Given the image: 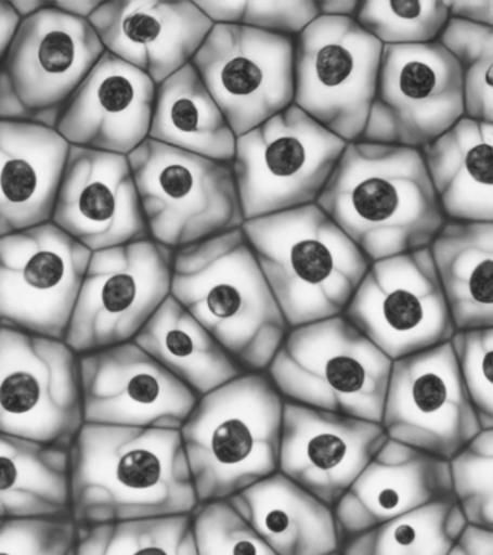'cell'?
<instances>
[{
    "instance_id": "cell-15",
    "label": "cell",
    "mask_w": 493,
    "mask_h": 555,
    "mask_svg": "<svg viewBox=\"0 0 493 555\" xmlns=\"http://www.w3.org/2000/svg\"><path fill=\"white\" fill-rule=\"evenodd\" d=\"M90 255L51 221L0 237V327L64 340Z\"/></svg>"
},
{
    "instance_id": "cell-33",
    "label": "cell",
    "mask_w": 493,
    "mask_h": 555,
    "mask_svg": "<svg viewBox=\"0 0 493 555\" xmlns=\"http://www.w3.org/2000/svg\"><path fill=\"white\" fill-rule=\"evenodd\" d=\"M437 42L456 61L465 116L493 124V28L449 20Z\"/></svg>"
},
{
    "instance_id": "cell-35",
    "label": "cell",
    "mask_w": 493,
    "mask_h": 555,
    "mask_svg": "<svg viewBox=\"0 0 493 555\" xmlns=\"http://www.w3.org/2000/svg\"><path fill=\"white\" fill-rule=\"evenodd\" d=\"M452 498L467 525L493 529V428L447 460Z\"/></svg>"
},
{
    "instance_id": "cell-24",
    "label": "cell",
    "mask_w": 493,
    "mask_h": 555,
    "mask_svg": "<svg viewBox=\"0 0 493 555\" xmlns=\"http://www.w3.org/2000/svg\"><path fill=\"white\" fill-rule=\"evenodd\" d=\"M68 150L55 129L0 120V237L51 221Z\"/></svg>"
},
{
    "instance_id": "cell-46",
    "label": "cell",
    "mask_w": 493,
    "mask_h": 555,
    "mask_svg": "<svg viewBox=\"0 0 493 555\" xmlns=\"http://www.w3.org/2000/svg\"><path fill=\"white\" fill-rule=\"evenodd\" d=\"M330 555H341V554H340V551H339V553H335V554H330Z\"/></svg>"
},
{
    "instance_id": "cell-10",
    "label": "cell",
    "mask_w": 493,
    "mask_h": 555,
    "mask_svg": "<svg viewBox=\"0 0 493 555\" xmlns=\"http://www.w3.org/2000/svg\"><path fill=\"white\" fill-rule=\"evenodd\" d=\"M382 46L352 17H315L294 38V104L346 143L365 130Z\"/></svg>"
},
{
    "instance_id": "cell-27",
    "label": "cell",
    "mask_w": 493,
    "mask_h": 555,
    "mask_svg": "<svg viewBox=\"0 0 493 555\" xmlns=\"http://www.w3.org/2000/svg\"><path fill=\"white\" fill-rule=\"evenodd\" d=\"M432 264L456 332L493 327V223L445 220Z\"/></svg>"
},
{
    "instance_id": "cell-3",
    "label": "cell",
    "mask_w": 493,
    "mask_h": 555,
    "mask_svg": "<svg viewBox=\"0 0 493 555\" xmlns=\"http://www.w3.org/2000/svg\"><path fill=\"white\" fill-rule=\"evenodd\" d=\"M171 297L245 372H265L289 330L242 229L174 250Z\"/></svg>"
},
{
    "instance_id": "cell-25",
    "label": "cell",
    "mask_w": 493,
    "mask_h": 555,
    "mask_svg": "<svg viewBox=\"0 0 493 555\" xmlns=\"http://www.w3.org/2000/svg\"><path fill=\"white\" fill-rule=\"evenodd\" d=\"M228 502L276 555H330L340 551L333 507L280 472Z\"/></svg>"
},
{
    "instance_id": "cell-42",
    "label": "cell",
    "mask_w": 493,
    "mask_h": 555,
    "mask_svg": "<svg viewBox=\"0 0 493 555\" xmlns=\"http://www.w3.org/2000/svg\"><path fill=\"white\" fill-rule=\"evenodd\" d=\"M21 20L12 9L10 0L0 2V61L5 56L8 48L11 47Z\"/></svg>"
},
{
    "instance_id": "cell-31",
    "label": "cell",
    "mask_w": 493,
    "mask_h": 555,
    "mask_svg": "<svg viewBox=\"0 0 493 555\" xmlns=\"http://www.w3.org/2000/svg\"><path fill=\"white\" fill-rule=\"evenodd\" d=\"M466 527L453 498L367 529L343 541L341 555H447Z\"/></svg>"
},
{
    "instance_id": "cell-7",
    "label": "cell",
    "mask_w": 493,
    "mask_h": 555,
    "mask_svg": "<svg viewBox=\"0 0 493 555\" xmlns=\"http://www.w3.org/2000/svg\"><path fill=\"white\" fill-rule=\"evenodd\" d=\"M128 160L148 236L158 245L179 250L244 224L231 164L150 138Z\"/></svg>"
},
{
    "instance_id": "cell-1",
    "label": "cell",
    "mask_w": 493,
    "mask_h": 555,
    "mask_svg": "<svg viewBox=\"0 0 493 555\" xmlns=\"http://www.w3.org/2000/svg\"><path fill=\"white\" fill-rule=\"evenodd\" d=\"M198 506L179 429L85 424L70 446L77 528L192 515Z\"/></svg>"
},
{
    "instance_id": "cell-9",
    "label": "cell",
    "mask_w": 493,
    "mask_h": 555,
    "mask_svg": "<svg viewBox=\"0 0 493 555\" xmlns=\"http://www.w3.org/2000/svg\"><path fill=\"white\" fill-rule=\"evenodd\" d=\"M105 52L89 21L49 4L21 21L0 61V120L55 129L77 87Z\"/></svg>"
},
{
    "instance_id": "cell-45",
    "label": "cell",
    "mask_w": 493,
    "mask_h": 555,
    "mask_svg": "<svg viewBox=\"0 0 493 555\" xmlns=\"http://www.w3.org/2000/svg\"><path fill=\"white\" fill-rule=\"evenodd\" d=\"M12 9L21 21L28 20L49 7V0H10Z\"/></svg>"
},
{
    "instance_id": "cell-14",
    "label": "cell",
    "mask_w": 493,
    "mask_h": 555,
    "mask_svg": "<svg viewBox=\"0 0 493 555\" xmlns=\"http://www.w3.org/2000/svg\"><path fill=\"white\" fill-rule=\"evenodd\" d=\"M463 116L460 74L441 43L382 47L374 100L359 141L421 150Z\"/></svg>"
},
{
    "instance_id": "cell-30",
    "label": "cell",
    "mask_w": 493,
    "mask_h": 555,
    "mask_svg": "<svg viewBox=\"0 0 493 555\" xmlns=\"http://www.w3.org/2000/svg\"><path fill=\"white\" fill-rule=\"evenodd\" d=\"M148 138L189 154L231 164L237 137L189 64L155 86Z\"/></svg>"
},
{
    "instance_id": "cell-37",
    "label": "cell",
    "mask_w": 493,
    "mask_h": 555,
    "mask_svg": "<svg viewBox=\"0 0 493 555\" xmlns=\"http://www.w3.org/2000/svg\"><path fill=\"white\" fill-rule=\"evenodd\" d=\"M192 522L197 555H276L228 501L200 503Z\"/></svg>"
},
{
    "instance_id": "cell-40",
    "label": "cell",
    "mask_w": 493,
    "mask_h": 555,
    "mask_svg": "<svg viewBox=\"0 0 493 555\" xmlns=\"http://www.w3.org/2000/svg\"><path fill=\"white\" fill-rule=\"evenodd\" d=\"M450 20L493 28V0H447Z\"/></svg>"
},
{
    "instance_id": "cell-21",
    "label": "cell",
    "mask_w": 493,
    "mask_h": 555,
    "mask_svg": "<svg viewBox=\"0 0 493 555\" xmlns=\"http://www.w3.org/2000/svg\"><path fill=\"white\" fill-rule=\"evenodd\" d=\"M106 52L155 86L192 64L213 24L194 2L111 0L89 20Z\"/></svg>"
},
{
    "instance_id": "cell-39",
    "label": "cell",
    "mask_w": 493,
    "mask_h": 555,
    "mask_svg": "<svg viewBox=\"0 0 493 555\" xmlns=\"http://www.w3.org/2000/svg\"><path fill=\"white\" fill-rule=\"evenodd\" d=\"M72 518L0 519V555H76Z\"/></svg>"
},
{
    "instance_id": "cell-6",
    "label": "cell",
    "mask_w": 493,
    "mask_h": 555,
    "mask_svg": "<svg viewBox=\"0 0 493 555\" xmlns=\"http://www.w3.org/2000/svg\"><path fill=\"white\" fill-rule=\"evenodd\" d=\"M391 363L337 315L289 328L263 373L285 402L379 423Z\"/></svg>"
},
{
    "instance_id": "cell-32",
    "label": "cell",
    "mask_w": 493,
    "mask_h": 555,
    "mask_svg": "<svg viewBox=\"0 0 493 555\" xmlns=\"http://www.w3.org/2000/svg\"><path fill=\"white\" fill-rule=\"evenodd\" d=\"M76 555H197L192 515L77 528Z\"/></svg>"
},
{
    "instance_id": "cell-13",
    "label": "cell",
    "mask_w": 493,
    "mask_h": 555,
    "mask_svg": "<svg viewBox=\"0 0 493 555\" xmlns=\"http://www.w3.org/2000/svg\"><path fill=\"white\" fill-rule=\"evenodd\" d=\"M341 317L391 360L456 333L428 247L371 262Z\"/></svg>"
},
{
    "instance_id": "cell-20",
    "label": "cell",
    "mask_w": 493,
    "mask_h": 555,
    "mask_svg": "<svg viewBox=\"0 0 493 555\" xmlns=\"http://www.w3.org/2000/svg\"><path fill=\"white\" fill-rule=\"evenodd\" d=\"M387 438L375 421L284 401L278 472L335 507Z\"/></svg>"
},
{
    "instance_id": "cell-11",
    "label": "cell",
    "mask_w": 493,
    "mask_h": 555,
    "mask_svg": "<svg viewBox=\"0 0 493 555\" xmlns=\"http://www.w3.org/2000/svg\"><path fill=\"white\" fill-rule=\"evenodd\" d=\"M172 258L151 238L92 251L66 345L80 356L132 341L171 295Z\"/></svg>"
},
{
    "instance_id": "cell-17",
    "label": "cell",
    "mask_w": 493,
    "mask_h": 555,
    "mask_svg": "<svg viewBox=\"0 0 493 555\" xmlns=\"http://www.w3.org/2000/svg\"><path fill=\"white\" fill-rule=\"evenodd\" d=\"M192 65L236 137L294 104V38L213 25Z\"/></svg>"
},
{
    "instance_id": "cell-22",
    "label": "cell",
    "mask_w": 493,
    "mask_h": 555,
    "mask_svg": "<svg viewBox=\"0 0 493 555\" xmlns=\"http://www.w3.org/2000/svg\"><path fill=\"white\" fill-rule=\"evenodd\" d=\"M155 85L103 52L68 100L57 132L70 146L128 156L150 137Z\"/></svg>"
},
{
    "instance_id": "cell-29",
    "label": "cell",
    "mask_w": 493,
    "mask_h": 555,
    "mask_svg": "<svg viewBox=\"0 0 493 555\" xmlns=\"http://www.w3.org/2000/svg\"><path fill=\"white\" fill-rule=\"evenodd\" d=\"M70 518V447L0 434V519Z\"/></svg>"
},
{
    "instance_id": "cell-34",
    "label": "cell",
    "mask_w": 493,
    "mask_h": 555,
    "mask_svg": "<svg viewBox=\"0 0 493 555\" xmlns=\"http://www.w3.org/2000/svg\"><path fill=\"white\" fill-rule=\"evenodd\" d=\"M382 47L436 42L450 20L441 0H359L353 17Z\"/></svg>"
},
{
    "instance_id": "cell-43",
    "label": "cell",
    "mask_w": 493,
    "mask_h": 555,
    "mask_svg": "<svg viewBox=\"0 0 493 555\" xmlns=\"http://www.w3.org/2000/svg\"><path fill=\"white\" fill-rule=\"evenodd\" d=\"M103 0H55L51 2L60 12L76 17V20L89 21L93 13L101 7Z\"/></svg>"
},
{
    "instance_id": "cell-26",
    "label": "cell",
    "mask_w": 493,
    "mask_h": 555,
    "mask_svg": "<svg viewBox=\"0 0 493 555\" xmlns=\"http://www.w3.org/2000/svg\"><path fill=\"white\" fill-rule=\"evenodd\" d=\"M419 154L445 220L493 223V124L463 116Z\"/></svg>"
},
{
    "instance_id": "cell-41",
    "label": "cell",
    "mask_w": 493,
    "mask_h": 555,
    "mask_svg": "<svg viewBox=\"0 0 493 555\" xmlns=\"http://www.w3.org/2000/svg\"><path fill=\"white\" fill-rule=\"evenodd\" d=\"M447 555H493V529L466 524Z\"/></svg>"
},
{
    "instance_id": "cell-44",
    "label": "cell",
    "mask_w": 493,
    "mask_h": 555,
    "mask_svg": "<svg viewBox=\"0 0 493 555\" xmlns=\"http://www.w3.org/2000/svg\"><path fill=\"white\" fill-rule=\"evenodd\" d=\"M319 16L326 17H354L359 0H315Z\"/></svg>"
},
{
    "instance_id": "cell-12",
    "label": "cell",
    "mask_w": 493,
    "mask_h": 555,
    "mask_svg": "<svg viewBox=\"0 0 493 555\" xmlns=\"http://www.w3.org/2000/svg\"><path fill=\"white\" fill-rule=\"evenodd\" d=\"M83 425L79 354L60 338L0 327V434L70 447Z\"/></svg>"
},
{
    "instance_id": "cell-18",
    "label": "cell",
    "mask_w": 493,
    "mask_h": 555,
    "mask_svg": "<svg viewBox=\"0 0 493 555\" xmlns=\"http://www.w3.org/2000/svg\"><path fill=\"white\" fill-rule=\"evenodd\" d=\"M79 363L85 424L180 431L198 399L133 341Z\"/></svg>"
},
{
    "instance_id": "cell-19",
    "label": "cell",
    "mask_w": 493,
    "mask_h": 555,
    "mask_svg": "<svg viewBox=\"0 0 493 555\" xmlns=\"http://www.w3.org/2000/svg\"><path fill=\"white\" fill-rule=\"evenodd\" d=\"M51 223L90 251L150 238L128 156L70 146Z\"/></svg>"
},
{
    "instance_id": "cell-38",
    "label": "cell",
    "mask_w": 493,
    "mask_h": 555,
    "mask_svg": "<svg viewBox=\"0 0 493 555\" xmlns=\"http://www.w3.org/2000/svg\"><path fill=\"white\" fill-rule=\"evenodd\" d=\"M450 346L480 428H493V327L460 330L450 338Z\"/></svg>"
},
{
    "instance_id": "cell-4",
    "label": "cell",
    "mask_w": 493,
    "mask_h": 555,
    "mask_svg": "<svg viewBox=\"0 0 493 555\" xmlns=\"http://www.w3.org/2000/svg\"><path fill=\"white\" fill-rule=\"evenodd\" d=\"M289 328L341 315L369 260L317 206L242 224Z\"/></svg>"
},
{
    "instance_id": "cell-36",
    "label": "cell",
    "mask_w": 493,
    "mask_h": 555,
    "mask_svg": "<svg viewBox=\"0 0 493 555\" xmlns=\"http://www.w3.org/2000/svg\"><path fill=\"white\" fill-rule=\"evenodd\" d=\"M213 25H239L296 38L319 17L315 0H196Z\"/></svg>"
},
{
    "instance_id": "cell-23",
    "label": "cell",
    "mask_w": 493,
    "mask_h": 555,
    "mask_svg": "<svg viewBox=\"0 0 493 555\" xmlns=\"http://www.w3.org/2000/svg\"><path fill=\"white\" fill-rule=\"evenodd\" d=\"M447 498H452L447 460L387 438L333 507L341 544L367 529Z\"/></svg>"
},
{
    "instance_id": "cell-28",
    "label": "cell",
    "mask_w": 493,
    "mask_h": 555,
    "mask_svg": "<svg viewBox=\"0 0 493 555\" xmlns=\"http://www.w3.org/2000/svg\"><path fill=\"white\" fill-rule=\"evenodd\" d=\"M132 341L197 398L246 373L171 295Z\"/></svg>"
},
{
    "instance_id": "cell-5",
    "label": "cell",
    "mask_w": 493,
    "mask_h": 555,
    "mask_svg": "<svg viewBox=\"0 0 493 555\" xmlns=\"http://www.w3.org/2000/svg\"><path fill=\"white\" fill-rule=\"evenodd\" d=\"M283 412L284 399L263 372L197 399L180 436L198 505L228 501L278 472Z\"/></svg>"
},
{
    "instance_id": "cell-16",
    "label": "cell",
    "mask_w": 493,
    "mask_h": 555,
    "mask_svg": "<svg viewBox=\"0 0 493 555\" xmlns=\"http://www.w3.org/2000/svg\"><path fill=\"white\" fill-rule=\"evenodd\" d=\"M379 424L389 440L443 460L482 431L450 341L392 360Z\"/></svg>"
},
{
    "instance_id": "cell-2",
    "label": "cell",
    "mask_w": 493,
    "mask_h": 555,
    "mask_svg": "<svg viewBox=\"0 0 493 555\" xmlns=\"http://www.w3.org/2000/svg\"><path fill=\"white\" fill-rule=\"evenodd\" d=\"M315 204L369 263L426 249L445 223L414 147L346 143Z\"/></svg>"
},
{
    "instance_id": "cell-8",
    "label": "cell",
    "mask_w": 493,
    "mask_h": 555,
    "mask_svg": "<svg viewBox=\"0 0 493 555\" xmlns=\"http://www.w3.org/2000/svg\"><path fill=\"white\" fill-rule=\"evenodd\" d=\"M345 146L296 104L237 137L231 167L244 221L317 203Z\"/></svg>"
}]
</instances>
